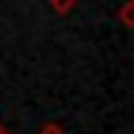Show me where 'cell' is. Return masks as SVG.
I'll return each instance as SVG.
<instances>
[{
	"instance_id": "obj_1",
	"label": "cell",
	"mask_w": 134,
	"mask_h": 134,
	"mask_svg": "<svg viewBox=\"0 0 134 134\" xmlns=\"http://www.w3.org/2000/svg\"><path fill=\"white\" fill-rule=\"evenodd\" d=\"M39 134H64V131H62V129H59L56 123H50V126H45V129H42Z\"/></svg>"
},
{
	"instance_id": "obj_2",
	"label": "cell",
	"mask_w": 134,
	"mask_h": 134,
	"mask_svg": "<svg viewBox=\"0 0 134 134\" xmlns=\"http://www.w3.org/2000/svg\"><path fill=\"white\" fill-rule=\"evenodd\" d=\"M0 134H3V129H0Z\"/></svg>"
}]
</instances>
